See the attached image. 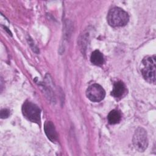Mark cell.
I'll return each instance as SVG.
<instances>
[{"label":"cell","mask_w":156,"mask_h":156,"mask_svg":"<svg viewBox=\"0 0 156 156\" xmlns=\"http://www.w3.org/2000/svg\"><path fill=\"white\" fill-rule=\"evenodd\" d=\"M155 55L145 57L141 62V71L144 79L150 83H155Z\"/></svg>","instance_id":"6da1fadb"},{"label":"cell","mask_w":156,"mask_h":156,"mask_svg":"<svg viewBox=\"0 0 156 156\" xmlns=\"http://www.w3.org/2000/svg\"><path fill=\"white\" fill-rule=\"evenodd\" d=\"M129 15L126 12L119 7H113L107 15L108 24L112 27L124 26L129 21Z\"/></svg>","instance_id":"7a4b0ae2"},{"label":"cell","mask_w":156,"mask_h":156,"mask_svg":"<svg viewBox=\"0 0 156 156\" xmlns=\"http://www.w3.org/2000/svg\"><path fill=\"white\" fill-rule=\"evenodd\" d=\"M40 112L39 107L30 101H26L22 107L24 116L32 122L40 123Z\"/></svg>","instance_id":"3957f363"},{"label":"cell","mask_w":156,"mask_h":156,"mask_svg":"<svg viewBox=\"0 0 156 156\" xmlns=\"http://www.w3.org/2000/svg\"><path fill=\"white\" fill-rule=\"evenodd\" d=\"M133 144L135 149L139 152H143L148 145L147 132L142 127H138L133 136Z\"/></svg>","instance_id":"277c9868"},{"label":"cell","mask_w":156,"mask_h":156,"mask_svg":"<svg viewBox=\"0 0 156 156\" xmlns=\"http://www.w3.org/2000/svg\"><path fill=\"white\" fill-rule=\"evenodd\" d=\"M105 92L104 88L98 84L90 85L87 90V96L91 101L99 102L104 99Z\"/></svg>","instance_id":"5b68a950"},{"label":"cell","mask_w":156,"mask_h":156,"mask_svg":"<svg viewBox=\"0 0 156 156\" xmlns=\"http://www.w3.org/2000/svg\"><path fill=\"white\" fill-rule=\"evenodd\" d=\"M44 130L47 137L52 142H56L57 141V133L55 130L54 125L51 121H48L45 122Z\"/></svg>","instance_id":"8992f818"},{"label":"cell","mask_w":156,"mask_h":156,"mask_svg":"<svg viewBox=\"0 0 156 156\" xmlns=\"http://www.w3.org/2000/svg\"><path fill=\"white\" fill-rule=\"evenodd\" d=\"M126 91V86L121 81H118L113 85V88L112 91V95L116 98H121Z\"/></svg>","instance_id":"52a82bcc"},{"label":"cell","mask_w":156,"mask_h":156,"mask_svg":"<svg viewBox=\"0 0 156 156\" xmlns=\"http://www.w3.org/2000/svg\"><path fill=\"white\" fill-rule=\"evenodd\" d=\"M90 60L93 64L98 66L102 65L104 62L102 54L98 50H96L92 52L90 57Z\"/></svg>","instance_id":"ba28073f"},{"label":"cell","mask_w":156,"mask_h":156,"mask_svg":"<svg viewBox=\"0 0 156 156\" xmlns=\"http://www.w3.org/2000/svg\"><path fill=\"white\" fill-rule=\"evenodd\" d=\"M107 119L108 122L110 124H115L120 121L121 119V115L119 111L116 110H113L108 113Z\"/></svg>","instance_id":"9c48e42d"},{"label":"cell","mask_w":156,"mask_h":156,"mask_svg":"<svg viewBox=\"0 0 156 156\" xmlns=\"http://www.w3.org/2000/svg\"><path fill=\"white\" fill-rule=\"evenodd\" d=\"M10 115V111L8 109H2L0 112V116L1 118H7Z\"/></svg>","instance_id":"30bf717a"}]
</instances>
